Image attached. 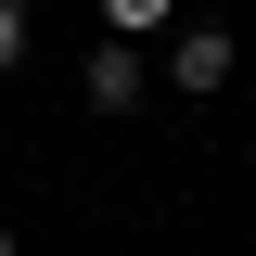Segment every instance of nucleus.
Instances as JSON below:
<instances>
[{
	"mask_svg": "<svg viewBox=\"0 0 256 256\" xmlns=\"http://www.w3.org/2000/svg\"><path fill=\"white\" fill-rule=\"evenodd\" d=\"M230 64H244V38H230V26H166V90H180V102H218Z\"/></svg>",
	"mask_w": 256,
	"mask_h": 256,
	"instance_id": "1",
	"label": "nucleus"
},
{
	"mask_svg": "<svg viewBox=\"0 0 256 256\" xmlns=\"http://www.w3.org/2000/svg\"><path fill=\"white\" fill-rule=\"evenodd\" d=\"M141 90H154V77H141V38H90L77 102H90V116H141Z\"/></svg>",
	"mask_w": 256,
	"mask_h": 256,
	"instance_id": "2",
	"label": "nucleus"
},
{
	"mask_svg": "<svg viewBox=\"0 0 256 256\" xmlns=\"http://www.w3.org/2000/svg\"><path fill=\"white\" fill-rule=\"evenodd\" d=\"M154 26H180V0H102V38H154Z\"/></svg>",
	"mask_w": 256,
	"mask_h": 256,
	"instance_id": "3",
	"label": "nucleus"
},
{
	"mask_svg": "<svg viewBox=\"0 0 256 256\" xmlns=\"http://www.w3.org/2000/svg\"><path fill=\"white\" fill-rule=\"evenodd\" d=\"M26 64V0H0V77Z\"/></svg>",
	"mask_w": 256,
	"mask_h": 256,
	"instance_id": "4",
	"label": "nucleus"
},
{
	"mask_svg": "<svg viewBox=\"0 0 256 256\" xmlns=\"http://www.w3.org/2000/svg\"><path fill=\"white\" fill-rule=\"evenodd\" d=\"M0 256H13V218H0Z\"/></svg>",
	"mask_w": 256,
	"mask_h": 256,
	"instance_id": "5",
	"label": "nucleus"
}]
</instances>
